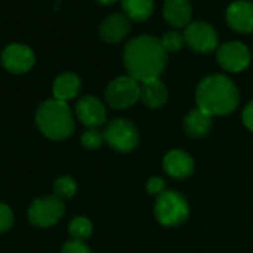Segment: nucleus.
<instances>
[{
    "label": "nucleus",
    "mask_w": 253,
    "mask_h": 253,
    "mask_svg": "<svg viewBox=\"0 0 253 253\" xmlns=\"http://www.w3.org/2000/svg\"><path fill=\"white\" fill-rule=\"evenodd\" d=\"M165 181L162 179V178H159V176H154V178H151L148 182H147V190H148V193L150 194H156V196H159V194H162L163 191H165Z\"/></svg>",
    "instance_id": "a878e982"
},
{
    "label": "nucleus",
    "mask_w": 253,
    "mask_h": 253,
    "mask_svg": "<svg viewBox=\"0 0 253 253\" xmlns=\"http://www.w3.org/2000/svg\"><path fill=\"white\" fill-rule=\"evenodd\" d=\"M141 99L150 108H160L168 101V89L159 80H150L141 84Z\"/></svg>",
    "instance_id": "f3484780"
},
{
    "label": "nucleus",
    "mask_w": 253,
    "mask_h": 253,
    "mask_svg": "<svg viewBox=\"0 0 253 253\" xmlns=\"http://www.w3.org/2000/svg\"><path fill=\"white\" fill-rule=\"evenodd\" d=\"M104 133H101L98 129H87L82 135V144L89 150H96L104 144Z\"/></svg>",
    "instance_id": "4be33fe9"
},
{
    "label": "nucleus",
    "mask_w": 253,
    "mask_h": 253,
    "mask_svg": "<svg viewBox=\"0 0 253 253\" xmlns=\"http://www.w3.org/2000/svg\"><path fill=\"white\" fill-rule=\"evenodd\" d=\"M76 182L73 178L70 176H62V178H58L55 181V185H53V193L58 199L61 200H67V199H71L74 194H76Z\"/></svg>",
    "instance_id": "412c9836"
},
{
    "label": "nucleus",
    "mask_w": 253,
    "mask_h": 253,
    "mask_svg": "<svg viewBox=\"0 0 253 253\" xmlns=\"http://www.w3.org/2000/svg\"><path fill=\"white\" fill-rule=\"evenodd\" d=\"M61 253H92L90 249L83 243V242H79V240H71V242H67L62 249Z\"/></svg>",
    "instance_id": "393cba45"
},
{
    "label": "nucleus",
    "mask_w": 253,
    "mask_h": 253,
    "mask_svg": "<svg viewBox=\"0 0 253 253\" xmlns=\"http://www.w3.org/2000/svg\"><path fill=\"white\" fill-rule=\"evenodd\" d=\"M154 215L165 227H178L190 215V208L185 197L178 191H163L157 196L154 205Z\"/></svg>",
    "instance_id": "20e7f679"
},
{
    "label": "nucleus",
    "mask_w": 253,
    "mask_h": 253,
    "mask_svg": "<svg viewBox=\"0 0 253 253\" xmlns=\"http://www.w3.org/2000/svg\"><path fill=\"white\" fill-rule=\"evenodd\" d=\"M70 234L73 240L83 242L90 237L92 234V224L84 216H77L70 222Z\"/></svg>",
    "instance_id": "aec40b11"
},
{
    "label": "nucleus",
    "mask_w": 253,
    "mask_h": 253,
    "mask_svg": "<svg viewBox=\"0 0 253 253\" xmlns=\"http://www.w3.org/2000/svg\"><path fill=\"white\" fill-rule=\"evenodd\" d=\"M122 7L125 15L136 22L145 21L154 9L153 0H122Z\"/></svg>",
    "instance_id": "6ab92c4d"
},
{
    "label": "nucleus",
    "mask_w": 253,
    "mask_h": 253,
    "mask_svg": "<svg viewBox=\"0 0 253 253\" xmlns=\"http://www.w3.org/2000/svg\"><path fill=\"white\" fill-rule=\"evenodd\" d=\"M191 3L190 0H166L165 18L173 27H185L191 21Z\"/></svg>",
    "instance_id": "2eb2a0df"
},
{
    "label": "nucleus",
    "mask_w": 253,
    "mask_h": 253,
    "mask_svg": "<svg viewBox=\"0 0 253 253\" xmlns=\"http://www.w3.org/2000/svg\"><path fill=\"white\" fill-rule=\"evenodd\" d=\"M99 3H102V4H111V3H116L117 0H98Z\"/></svg>",
    "instance_id": "cd10ccee"
},
{
    "label": "nucleus",
    "mask_w": 253,
    "mask_h": 253,
    "mask_svg": "<svg viewBox=\"0 0 253 253\" xmlns=\"http://www.w3.org/2000/svg\"><path fill=\"white\" fill-rule=\"evenodd\" d=\"M80 79L73 73H64L56 77L53 83V96L55 99L67 102L68 99H73L77 96L80 90Z\"/></svg>",
    "instance_id": "a211bd4d"
},
{
    "label": "nucleus",
    "mask_w": 253,
    "mask_h": 253,
    "mask_svg": "<svg viewBox=\"0 0 253 253\" xmlns=\"http://www.w3.org/2000/svg\"><path fill=\"white\" fill-rule=\"evenodd\" d=\"M243 123H245V126H246L249 130H252L253 132V101H251V102L246 105V108H245V111H243Z\"/></svg>",
    "instance_id": "bb28decb"
},
{
    "label": "nucleus",
    "mask_w": 253,
    "mask_h": 253,
    "mask_svg": "<svg viewBox=\"0 0 253 253\" xmlns=\"http://www.w3.org/2000/svg\"><path fill=\"white\" fill-rule=\"evenodd\" d=\"M211 126H212V116H209L200 108L191 110L184 120V129L193 138H202L208 135Z\"/></svg>",
    "instance_id": "dca6fc26"
},
{
    "label": "nucleus",
    "mask_w": 253,
    "mask_h": 253,
    "mask_svg": "<svg viewBox=\"0 0 253 253\" xmlns=\"http://www.w3.org/2000/svg\"><path fill=\"white\" fill-rule=\"evenodd\" d=\"M163 168L166 173L176 179L188 178L194 170L193 157L182 150H172L163 159Z\"/></svg>",
    "instance_id": "f8f14e48"
},
{
    "label": "nucleus",
    "mask_w": 253,
    "mask_h": 253,
    "mask_svg": "<svg viewBox=\"0 0 253 253\" xmlns=\"http://www.w3.org/2000/svg\"><path fill=\"white\" fill-rule=\"evenodd\" d=\"M76 113L80 122L89 129L99 127L101 125L105 123L107 119L104 104L93 96H83L76 105Z\"/></svg>",
    "instance_id": "9b49d317"
},
{
    "label": "nucleus",
    "mask_w": 253,
    "mask_h": 253,
    "mask_svg": "<svg viewBox=\"0 0 253 253\" xmlns=\"http://www.w3.org/2000/svg\"><path fill=\"white\" fill-rule=\"evenodd\" d=\"M129 31H130L129 18L126 15H122V13L110 15L108 18L104 19V22L101 24V28H99L101 37L107 43L122 42L127 36Z\"/></svg>",
    "instance_id": "4468645a"
},
{
    "label": "nucleus",
    "mask_w": 253,
    "mask_h": 253,
    "mask_svg": "<svg viewBox=\"0 0 253 253\" xmlns=\"http://www.w3.org/2000/svg\"><path fill=\"white\" fill-rule=\"evenodd\" d=\"M139 98H141V86L138 80H135L130 76H123L113 80L105 90L107 102L116 110L129 108Z\"/></svg>",
    "instance_id": "39448f33"
},
{
    "label": "nucleus",
    "mask_w": 253,
    "mask_h": 253,
    "mask_svg": "<svg viewBox=\"0 0 253 253\" xmlns=\"http://www.w3.org/2000/svg\"><path fill=\"white\" fill-rule=\"evenodd\" d=\"M36 123L42 133L49 139L59 141L68 138L74 132V119L67 102L49 99L43 102L36 113Z\"/></svg>",
    "instance_id": "7ed1b4c3"
},
{
    "label": "nucleus",
    "mask_w": 253,
    "mask_h": 253,
    "mask_svg": "<svg viewBox=\"0 0 253 253\" xmlns=\"http://www.w3.org/2000/svg\"><path fill=\"white\" fill-rule=\"evenodd\" d=\"M228 25L239 33L253 31V3L251 1H234L227 9Z\"/></svg>",
    "instance_id": "ddd939ff"
},
{
    "label": "nucleus",
    "mask_w": 253,
    "mask_h": 253,
    "mask_svg": "<svg viewBox=\"0 0 253 253\" xmlns=\"http://www.w3.org/2000/svg\"><path fill=\"white\" fill-rule=\"evenodd\" d=\"M1 62L4 68L10 73H25L31 70V67L34 65V53L25 44L12 43L4 47L1 53Z\"/></svg>",
    "instance_id": "9d476101"
},
{
    "label": "nucleus",
    "mask_w": 253,
    "mask_h": 253,
    "mask_svg": "<svg viewBox=\"0 0 253 253\" xmlns=\"http://www.w3.org/2000/svg\"><path fill=\"white\" fill-rule=\"evenodd\" d=\"M13 224V213L4 203H0V233L7 231Z\"/></svg>",
    "instance_id": "b1692460"
},
{
    "label": "nucleus",
    "mask_w": 253,
    "mask_h": 253,
    "mask_svg": "<svg viewBox=\"0 0 253 253\" xmlns=\"http://www.w3.org/2000/svg\"><path fill=\"white\" fill-rule=\"evenodd\" d=\"M196 99L200 110L209 116H227L239 105V89L225 76L216 74L200 82L196 90Z\"/></svg>",
    "instance_id": "f03ea898"
},
{
    "label": "nucleus",
    "mask_w": 253,
    "mask_h": 253,
    "mask_svg": "<svg viewBox=\"0 0 253 253\" xmlns=\"http://www.w3.org/2000/svg\"><path fill=\"white\" fill-rule=\"evenodd\" d=\"M166 53L159 39L139 36L125 47L123 61L129 76L145 83L160 77L166 65Z\"/></svg>",
    "instance_id": "f257e3e1"
},
{
    "label": "nucleus",
    "mask_w": 253,
    "mask_h": 253,
    "mask_svg": "<svg viewBox=\"0 0 253 253\" xmlns=\"http://www.w3.org/2000/svg\"><path fill=\"white\" fill-rule=\"evenodd\" d=\"M184 42L196 52L208 53L216 49L218 34L216 31L203 21H194L187 25L184 31Z\"/></svg>",
    "instance_id": "6e6552de"
},
{
    "label": "nucleus",
    "mask_w": 253,
    "mask_h": 253,
    "mask_svg": "<svg viewBox=\"0 0 253 253\" xmlns=\"http://www.w3.org/2000/svg\"><path fill=\"white\" fill-rule=\"evenodd\" d=\"M218 62L221 67L231 73L245 70L251 62L249 49L240 42H230L218 49Z\"/></svg>",
    "instance_id": "1a4fd4ad"
},
{
    "label": "nucleus",
    "mask_w": 253,
    "mask_h": 253,
    "mask_svg": "<svg viewBox=\"0 0 253 253\" xmlns=\"http://www.w3.org/2000/svg\"><path fill=\"white\" fill-rule=\"evenodd\" d=\"M65 208L56 196H46L34 200L28 209V219L33 225L47 228L55 225L64 215Z\"/></svg>",
    "instance_id": "423d86ee"
},
{
    "label": "nucleus",
    "mask_w": 253,
    "mask_h": 253,
    "mask_svg": "<svg viewBox=\"0 0 253 253\" xmlns=\"http://www.w3.org/2000/svg\"><path fill=\"white\" fill-rule=\"evenodd\" d=\"M162 46L165 47L166 52H175L178 49L182 47L184 44V36H181L179 33L176 31H170V33H166L163 37H162Z\"/></svg>",
    "instance_id": "5701e85b"
},
{
    "label": "nucleus",
    "mask_w": 253,
    "mask_h": 253,
    "mask_svg": "<svg viewBox=\"0 0 253 253\" xmlns=\"http://www.w3.org/2000/svg\"><path fill=\"white\" fill-rule=\"evenodd\" d=\"M104 139L111 148L126 153L136 148L139 142V135L136 127L130 122L125 119H117L107 126L104 132Z\"/></svg>",
    "instance_id": "0eeeda50"
}]
</instances>
